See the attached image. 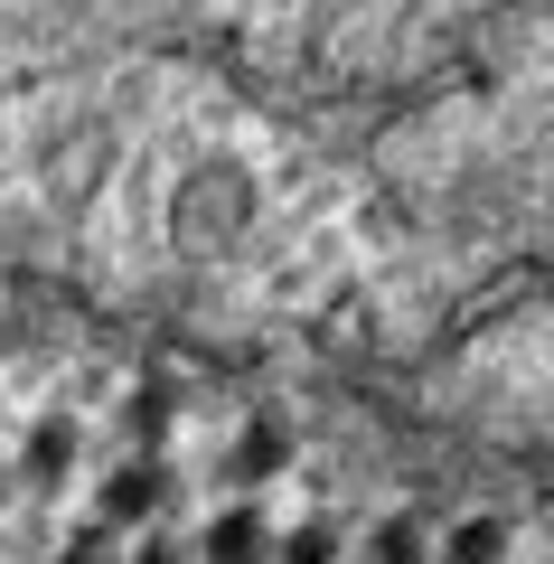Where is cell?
Here are the masks:
<instances>
[{
	"instance_id": "obj_1",
	"label": "cell",
	"mask_w": 554,
	"mask_h": 564,
	"mask_svg": "<svg viewBox=\"0 0 554 564\" xmlns=\"http://www.w3.org/2000/svg\"><path fill=\"white\" fill-rule=\"evenodd\" d=\"M160 508H170V470L160 462H122L104 480V527H151Z\"/></svg>"
},
{
	"instance_id": "obj_2",
	"label": "cell",
	"mask_w": 554,
	"mask_h": 564,
	"mask_svg": "<svg viewBox=\"0 0 554 564\" xmlns=\"http://www.w3.org/2000/svg\"><path fill=\"white\" fill-rule=\"evenodd\" d=\"M66 470H76V423H66V414L29 423V443H20V480H29V489H57Z\"/></svg>"
},
{
	"instance_id": "obj_3",
	"label": "cell",
	"mask_w": 554,
	"mask_h": 564,
	"mask_svg": "<svg viewBox=\"0 0 554 564\" xmlns=\"http://www.w3.org/2000/svg\"><path fill=\"white\" fill-rule=\"evenodd\" d=\"M207 564H263V518L254 508H226V518L207 527Z\"/></svg>"
},
{
	"instance_id": "obj_4",
	"label": "cell",
	"mask_w": 554,
	"mask_h": 564,
	"mask_svg": "<svg viewBox=\"0 0 554 564\" xmlns=\"http://www.w3.org/2000/svg\"><path fill=\"white\" fill-rule=\"evenodd\" d=\"M282 462H292V433H282V423H254V433L236 443V462H226V470H236V480H273Z\"/></svg>"
},
{
	"instance_id": "obj_5",
	"label": "cell",
	"mask_w": 554,
	"mask_h": 564,
	"mask_svg": "<svg viewBox=\"0 0 554 564\" xmlns=\"http://www.w3.org/2000/svg\"><path fill=\"white\" fill-rule=\"evenodd\" d=\"M498 555H508V527H498V518H470L452 536V564H498Z\"/></svg>"
},
{
	"instance_id": "obj_6",
	"label": "cell",
	"mask_w": 554,
	"mask_h": 564,
	"mask_svg": "<svg viewBox=\"0 0 554 564\" xmlns=\"http://www.w3.org/2000/svg\"><path fill=\"white\" fill-rule=\"evenodd\" d=\"M160 423H170V395L141 386V395H132V443H160Z\"/></svg>"
},
{
	"instance_id": "obj_7",
	"label": "cell",
	"mask_w": 554,
	"mask_h": 564,
	"mask_svg": "<svg viewBox=\"0 0 554 564\" xmlns=\"http://www.w3.org/2000/svg\"><path fill=\"white\" fill-rule=\"evenodd\" d=\"M414 545H423V527H414V518H395V527L377 536V564H414Z\"/></svg>"
},
{
	"instance_id": "obj_8",
	"label": "cell",
	"mask_w": 554,
	"mask_h": 564,
	"mask_svg": "<svg viewBox=\"0 0 554 564\" xmlns=\"http://www.w3.org/2000/svg\"><path fill=\"white\" fill-rule=\"evenodd\" d=\"M329 555H338V545H329V527H301V536L282 545V564H329Z\"/></svg>"
},
{
	"instance_id": "obj_9",
	"label": "cell",
	"mask_w": 554,
	"mask_h": 564,
	"mask_svg": "<svg viewBox=\"0 0 554 564\" xmlns=\"http://www.w3.org/2000/svg\"><path fill=\"white\" fill-rule=\"evenodd\" d=\"M57 564H104V536H76V545H66Z\"/></svg>"
},
{
	"instance_id": "obj_10",
	"label": "cell",
	"mask_w": 554,
	"mask_h": 564,
	"mask_svg": "<svg viewBox=\"0 0 554 564\" xmlns=\"http://www.w3.org/2000/svg\"><path fill=\"white\" fill-rule=\"evenodd\" d=\"M132 564H178V545H141V555Z\"/></svg>"
},
{
	"instance_id": "obj_11",
	"label": "cell",
	"mask_w": 554,
	"mask_h": 564,
	"mask_svg": "<svg viewBox=\"0 0 554 564\" xmlns=\"http://www.w3.org/2000/svg\"><path fill=\"white\" fill-rule=\"evenodd\" d=\"M0 499H10V470H0Z\"/></svg>"
}]
</instances>
